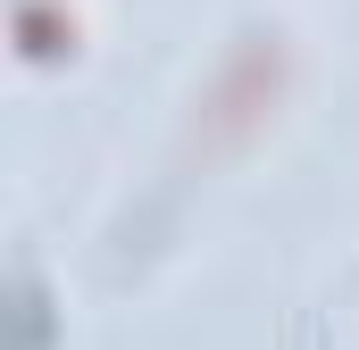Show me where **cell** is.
Segmentation results:
<instances>
[{"label":"cell","instance_id":"6da1fadb","mask_svg":"<svg viewBox=\"0 0 359 350\" xmlns=\"http://www.w3.org/2000/svg\"><path fill=\"white\" fill-rule=\"evenodd\" d=\"M276 76H284L276 34H251V42L217 67V84L201 92V150H234V142H251V134L268 125V108H276Z\"/></svg>","mask_w":359,"mask_h":350}]
</instances>
